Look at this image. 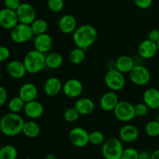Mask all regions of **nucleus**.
I'll list each match as a JSON object with an SVG mask.
<instances>
[{"label": "nucleus", "instance_id": "37998d69", "mask_svg": "<svg viewBox=\"0 0 159 159\" xmlns=\"http://www.w3.org/2000/svg\"><path fill=\"white\" fill-rule=\"evenodd\" d=\"M152 159H159V149L152 153Z\"/></svg>", "mask_w": 159, "mask_h": 159}, {"label": "nucleus", "instance_id": "1a4fd4ad", "mask_svg": "<svg viewBox=\"0 0 159 159\" xmlns=\"http://www.w3.org/2000/svg\"><path fill=\"white\" fill-rule=\"evenodd\" d=\"M89 134L85 129L76 127L71 129L68 134V138L73 146L76 148H84L89 143Z\"/></svg>", "mask_w": 159, "mask_h": 159}, {"label": "nucleus", "instance_id": "c03bdc74", "mask_svg": "<svg viewBox=\"0 0 159 159\" xmlns=\"http://www.w3.org/2000/svg\"><path fill=\"white\" fill-rule=\"evenodd\" d=\"M43 159H57V158L54 154H48Z\"/></svg>", "mask_w": 159, "mask_h": 159}, {"label": "nucleus", "instance_id": "39448f33", "mask_svg": "<svg viewBox=\"0 0 159 159\" xmlns=\"http://www.w3.org/2000/svg\"><path fill=\"white\" fill-rule=\"evenodd\" d=\"M104 82L109 89L113 92H118L124 88L126 79L124 74L116 68H113V69H110L106 73Z\"/></svg>", "mask_w": 159, "mask_h": 159}, {"label": "nucleus", "instance_id": "423d86ee", "mask_svg": "<svg viewBox=\"0 0 159 159\" xmlns=\"http://www.w3.org/2000/svg\"><path fill=\"white\" fill-rule=\"evenodd\" d=\"M34 36L30 25L19 23L16 26L11 30V40L16 43L22 44L27 43Z\"/></svg>", "mask_w": 159, "mask_h": 159}, {"label": "nucleus", "instance_id": "bb28decb", "mask_svg": "<svg viewBox=\"0 0 159 159\" xmlns=\"http://www.w3.org/2000/svg\"><path fill=\"white\" fill-rule=\"evenodd\" d=\"M33 33L35 36L45 34L48 29V23L43 19H36L30 24Z\"/></svg>", "mask_w": 159, "mask_h": 159}, {"label": "nucleus", "instance_id": "b1692460", "mask_svg": "<svg viewBox=\"0 0 159 159\" xmlns=\"http://www.w3.org/2000/svg\"><path fill=\"white\" fill-rule=\"evenodd\" d=\"M75 108L80 115H89L94 111L95 103L90 98H79L75 103Z\"/></svg>", "mask_w": 159, "mask_h": 159}, {"label": "nucleus", "instance_id": "6ab92c4d", "mask_svg": "<svg viewBox=\"0 0 159 159\" xmlns=\"http://www.w3.org/2000/svg\"><path fill=\"white\" fill-rule=\"evenodd\" d=\"M58 28L65 34H73L77 28V20L71 14H65L61 17L58 22Z\"/></svg>", "mask_w": 159, "mask_h": 159}, {"label": "nucleus", "instance_id": "cd10ccee", "mask_svg": "<svg viewBox=\"0 0 159 159\" xmlns=\"http://www.w3.org/2000/svg\"><path fill=\"white\" fill-rule=\"evenodd\" d=\"M85 58V50L78 48L72 49L69 54L70 61L74 65H80Z\"/></svg>", "mask_w": 159, "mask_h": 159}, {"label": "nucleus", "instance_id": "dca6fc26", "mask_svg": "<svg viewBox=\"0 0 159 159\" xmlns=\"http://www.w3.org/2000/svg\"><path fill=\"white\" fill-rule=\"evenodd\" d=\"M138 54L143 59H151L157 54L158 48L155 42L152 40H144L138 46Z\"/></svg>", "mask_w": 159, "mask_h": 159}, {"label": "nucleus", "instance_id": "f704fd0d", "mask_svg": "<svg viewBox=\"0 0 159 159\" xmlns=\"http://www.w3.org/2000/svg\"><path fill=\"white\" fill-rule=\"evenodd\" d=\"M149 107L143 102H138L136 105H134V112L135 115L138 117H143V116H146L148 113Z\"/></svg>", "mask_w": 159, "mask_h": 159}, {"label": "nucleus", "instance_id": "09e8293b", "mask_svg": "<svg viewBox=\"0 0 159 159\" xmlns=\"http://www.w3.org/2000/svg\"><path fill=\"white\" fill-rule=\"evenodd\" d=\"M26 159H33V158H26Z\"/></svg>", "mask_w": 159, "mask_h": 159}, {"label": "nucleus", "instance_id": "f8f14e48", "mask_svg": "<svg viewBox=\"0 0 159 159\" xmlns=\"http://www.w3.org/2000/svg\"><path fill=\"white\" fill-rule=\"evenodd\" d=\"M63 93L70 99L78 98L83 92L82 83L77 79H70L63 84Z\"/></svg>", "mask_w": 159, "mask_h": 159}, {"label": "nucleus", "instance_id": "8fccbe9b", "mask_svg": "<svg viewBox=\"0 0 159 159\" xmlns=\"http://www.w3.org/2000/svg\"><path fill=\"white\" fill-rule=\"evenodd\" d=\"M0 148H1V145H0Z\"/></svg>", "mask_w": 159, "mask_h": 159}, {"label": "nucleus", "instance_id": "f257e3e1", "mask_svg": "<svg viewBox=\"0 0 159 159\" xmlns=\"http://www.w3.org/2000/svg\"><path fill=\"white\" fill-rule=\"evenodd\" d=\"M24 120L18 113H8L0 119V131L7 137H15L22 133Z\"/></svg>", "mask_w": 159, "mask_h": 159}, {"label": "nucleus", "instance_id": "7c9ffc66", "mask_svg": "<svg viewBox=\"0 0 159 159\" xmlns=\"http://www.w3.org/2000/svg\"><path fill=\"white\" fill-rule=\"evenodd\" d=\"M145 133L148 136L151 138H156L159 136V122L155 120H152L145 125Z\"/></svg>", "mask_w": 159, "mask_h": 159}, {"label": "nucleus", "instance_id": "473e14b6", "mask_svg": "<svg viewBox=\"0 0 159 159\" xmlns=\"http://www.w3.org/2000/svg\"><path fill=\"white\" fill-rule=\"evenodd\" d=\"M79 116H80V113L75 107L67 109L64 113V118H65V121L68 123L75 122L79 120Z\"/></svg>", "mask_w": 159, "mask_h": 159}, {"label": "nucleus", "instance_id": "79ce46f5", "mask_svg": "<svg viewBox=\"0 0 159 159\" xmlns=\"http://www.w3.org/2000/svg\"><path fill=\"white\" fill-rule=\"evenodd\" d=\"M138 159H152V154L147 151H141L138 152Z\"/></svg>", "mask_w": 159, "mask_h": 159}, {"label": "nucleus", "instance_id": "412c9836", "mask_svg": "<svg viewBox=\"0 0 159 159\" xmlns=\"http://www.w3.org/2000/svg\"><path fill=\"white\" fill-rule=\"evenodd\" d=\"M63 84L57 77H51L47 79L43 85V91L48 96H55L61 91Z\"/></svg>", "mask_w": 159, "mask_h": 159}, {"label": "nucleus", "instance_id": "a18cd8bd", "mask_svg": "<svg viewBox=\"0 0 159 159\" xmlns=\"http://www.w3.org/2000/svg\"><path fill=\"white\" fill-rule=\"evenodd\" d=\"M156 45H157V48H158V51L159 52V40L156 42Z\"/></svg>", "mask_w": 159, "mask_h": 159}, {"label": "nucleus", "instance_id": "6e6552de", "mask_svg": "<svg viewBox=\"0 0 159 159\" xmlns=\"http://www.w3.org/2000/svg\"><path fill=\"white\" fill-rule=\"evenodd\" d=\"M129 75L130 81L138 86L147 85L151 80L150 71L146 67L141 65H135L129 73Z\"/></svg>", "mask_w": 159, "mask_h": 159}, {"label": "nucleus", "instance_id": "a878e982", "mask_svg": "<svg viewBox=\"0 0 159 159\" xmlns=\"http://www.w3.org/2000/svg\"><path fill=\"white\" fill-rule=\"evenodd\" d=\"M63 56L58 52H50L46 55V67L50 69H57L63 65Z\"/></svg>", "mask_w": 159, "mask_h": 159}, {"label": "nucleus", "instance_id": "5701e85b", "mask_svg": "<svg viewBox=\"0 0 159 159\" xmlns=\"http://www.w3.org/2000/svg\"><path fill=\"white\" fill-rule=\"evenodd\" d=\"M134 66V60L129 55L120 56L115 61V68L123 74L130 73Z\"/></svg>", "mask_w": 159, "mask_h": 159}, {"label": "nucleus", "instance_id": "20e7f679", "mask_svg": "<svg viewBox=\"0 0 159 159\" xmlns=\"http://www.w3.org/2000/svg\"><path fill=\"white\" fill-rule=\"evenodd\" d=\"M124 149L123 141L120 139L110 138L102 144V155L105 159H120Z\"/></svg>", "mask_w": 159, "mask_h": 159}, {"label": "nucleus", "instance_id": "f03ea898", "mask_svg": "<svg viewBox=\"0 0 159 159\" xmlns=\"http://www.w3.org/2000/svg\"><path fill=\"white\" fill-rule=\"evenodd\" d=\"M97 38V31L96 28L89 24H84L76 28L72 34L73 42L76 47L86 51Z\"/></svg>", "mask_w": 159, "mask_h": 159}, {"label": "nucleus", "instance_id": "a211bd4d", "mask_svg": "<svg viewBox=\"0 0 159 159\" xmlns=\"http://www.w3.org/2000/svg\"><path fill=\"white\" fill-rule=\"evenodd\" d=\"M120 139L124 143H133L139 137V130L132 124H125L119 131Z\"/></svg>", "mask_w": 159, "mask_h": 159}, {"label": "nucleus", "instance_id": "49530a36", "mask_svg": "<svg viewBox=\"0 0 159 159\" xmlns=\"http://www.w3.org/2000/svg\"><path fill=\"white\" fill-rule=\"evenodd\" d=\"M155 120H156L157 121H158V122H159V115H158V116H157L156 119H155Z\"/></svg>", "mask_w": 159, "mask_h": 159}, {"label": "nucleus", "instance_id": "4468645a", "mask_svg": "<svg viewBox=\"0 0 159 159\" xmlns=\"http://www.w3.org/2000/svg\"><path fill=\"white\" fill-rule=\"evenodd\" d=\"M53 46V39L50 34H42L36 36L34 40V48L37 51L46 54L48 53Z\"/></svg>", "mask_w": 159, "mask_h": 159}, {"label": "nucleus", "instance_id": "aec40b11", "mask_svg": "<svg viewBox=\"0 0 159 159\" xmlns=\"http://www.w3.org/2000/svg\"><path fill=\"white\" fill-rule=\"evenodd\" d=\"M38 95V89L37 85L31 82H26L23 84L19 89L18 96L25 102L35 100Z\"/></svg>", "mask_w": 159, "mask_h": 159}, {"label": "nucleus", "instance_id": "ddd939ff", "mask_svg": "<svg viewBox=\"0 0 159 159\" xmlns=\"http://www.w3.org/2000/svg\"><path fill=\"white\" fill-rule=\"evenodd\" d=\"M23 113L30 120H37L41 117L44 112L43 104L37 100H33L26 102L23 108Z\"/></svg>", "mask_w": 159, "mask_h": 159}, {"label": "nucleus", "instance_id": "2f4dec72", "mask_svg": "<svg viewBox=\"0 0 159 159\" xmlns=\"http://www.w3.org/2000/svg\"><path fill=\"white\" fill-rule=\"evenodd\" d=\"M106 141L105 135L99 130H94L89 134V144L93 145H100Z\"/></svg>", "mask_w": 159, "mask_h": 159}, {"label": "nucleus", "instance_id": "9b49d317", "mask_svg": "<svg viewBox=\"0 0 159 159\" xmlns=\"http://www.w3.org/2000/svg\"><path fill=\"white\" fill-rule=\"evenodd\" d=\"M20 23L16 12L12 9H4L0 10V26L5 30H12Z\"/></svg>", "mask_w": 159, "mask_h": 159}, {"label": "nucleus", "instance_id": "58836bf2", "mask_svg": "<svg viewBox=\"0 0 159 159\" xmlns=\"http://www.w3.org/2000/svg\"><path fill=\"white\" fill-rule=\"evenodd\" d=\"M134 2L140 9H146L151 7L153 0H134Z\"/></svg>", "mask_w": 159, "mask_h": 159}, {"label": "nucleus", "instance_id": "c85d7f7f", "mask_svg": "<svg viewBox=\"0 0 159 159\" xmlns=\"http://www.w3.org/2000/svg\"><path fill=\"white\" fill-rule=\"evenodd\" d=\"M25 104H26V102L20 96H14L9 101L8 108L11 113H19L22 110H23Z\"/></svg>", "mask_w": 159, "mask_h": 159}, {"label": "nucleus", "instance_id": "9d476101", "mask_svg": "<svg viewBox=\"0 0 159 159\" xmlns=\"http://www.w3.org/2000/svg\"><path fill=\"white\" fill-rule=\"evenodd\" d=\"M19 22L24 24L30 25L36 20L37 13L34 6L28 2L21 3L20 7L16 11Z\"/></svg>", "mask_w": 159, "mask_h": 159}, {"label": "nucleus", "instance_id": "4be33fe9", "mask_svg": "<svg viewBox=\"0 0 159 159\" xmlns=\"http://www.w3.org/2000/svg\"><path fill=\"white\" fill-rule=\"evenodd\" d=\"M143 102L152 110L159 109V90L155 88L147 89L143 93Z\"/></svg>", "mask_w": 159, "mask_h": 159}, {"label": "nucleus", "instance_id": "0eeeda50", "mask_svg": "<svg viewBox=\"0 0 159 159\" xmlns=\"http://www.w3.org/2000/svg\"><path fill=\"white\" fill-rule=\"evenodd\" d=\"M114 116L121 122H130L136 117L134 105L128 101H120L113 110Z\"/></svg>", "mask_w": 159, "mask_h": 159}, {"label": "nucleus", "instance_id": "4c0bfd02", "mask_svg": "<svg viewBox=\"0 0 159 159\" xmlns=\"http://www.w3.org/2000/svg\"><path fill=\"white\" fill-rule=\"evenodd\" d=\"M10 57V51L6 46H0V62H4L7 61Z\"/></svg>", "mask_w": 159, "mask_h": 159}, {"label": "nucleus", "instance_id": "a19ab883", "mask_svg": "<svg viewBox=\"0 0 159 159\" xmlns=\"http://www.w3.org/2000/svg\"><path fill=\"white\" fill-rule=\"evenodd\" d=\"M148 39L152 41L155 42L159 40V30L158 29H153L149 32L148 36Z\"/></svg>", "mask_w": 159, "mask_h": 159}, {"label": "nucleus", "instance_id": "e433bc0d", "mask_svg": "<svg viewBox=\"0 0 159 159\" xmlns=\"http://www.w3.org/2000/svg\"><path fill=\"white\" fill-rule=\"evenodd\" d=\"M5 7L12 10L16 11L21 5L20 0H4Z\"/></svg>", "mask_w": 159, "mask_h": 159}, {"label": "nucleus", "instance_id": "2eb2a0df", "mask_svg": "<svg viewBox=\"0 0 159 159\" xmlns=\"http://www.w3.org/2000/svg\"><path fill=\"white\" fill-rule=\"evenodd\" d=\"M120 102L119 96L116 94V92L110 90V92L105 93L101 97L99 101V105L101 109L106 112L113 111L115 107Z\"/></svg>", "mask_w": 159, "mask_h": 159}, {"label": "nucleus", "instance_id": "c9c22d12", "mask_svg": "<svg viewBox=\"0 0 159 159\" xmlns=\"http://www.w3.org/2000/svg\"><path fill=\"white\" fill-rule=\"evenodd\" d=\"M138 152L134 148H127L124 149L120 159H138Z\"/></svg>", "mask_w": 159, "mask_h": 159}, {"label": "nucleus", "instance_id": "ea45409f", "mask_svg": "<svg viewBox=\"0 0 159 159\" xmlns=\"http://www.w3.org/2000/svg\"><path fill=\"white\" fill-rule=\"evenodd\" d=\"M8 99V93L4 87L0 85V107H2Z\"/></svg>", "mask_w": 159, "mask_h": 159}, {"label": "nucleus", "instance_id": "393cba45", "mask_svg": "<svg viewBox=\"0 0 159 159\" xmlns=\"http://www.w3.org/2000/svg\"><path fill=\"white\" fill-rule=\"evenodd\" d=\"M22 133L29 138H35L40 134V127L34 120H30L24 123Z\"/></svg>", "mask_w": 159, "mask_h": 159}, {"label": "nucleus", "instance_id": "de8ad7c7", "mask_svg": "<svg viewBox=\"0 0 159 159\" xmlns=\"http://www.w3.org/2000/svg\"><path fill=\"white\" fill-rule=\"evenodd\" d=\"M1 79H2V73L1 71H0V81H1Z\"/></svg>", "mask_w": 159, "mask_h": 159}, {"label": "nucleus", "instance_id": "72a5a7b5", "mask_svg": "<svg viewBox=\"0 0 159 159\" xmlns=\"http://www.w3.org/2000/svg\"><path fill=\"white\" fill-rule=\"evenodd\" d=\"M48 7L53 12H59L65 6L64 0H48Z\"/></svg>", "mask_w": 159, "mask_h": 159}, {"label": "nucleus", "instance_id": "c756f323", "mask_svg": "<svg viewBox=\"0 0 159 159\" xmlns=\"http://www.w3.org/2000/svg\"><path fill=\"white\" fill-rule=\"evenodd\" d=\"M18 151L14 146L7 144L0 148V159H16Z\"/></svg>", "mask_w": 159, "mask_h": 159}, {"label": "nucleus", "instance_id": "f3484780", "mask_svg": "<svg viewBox=\"0 0 159 159\" xmlns=\"http://www.w3.org/2000/svg\"><path fill=\"white\" fill-rule=\"evenodd\" d=\"M6 68L8 74L15 79H22L27 73L23 61H11L6 65Z\"/></svg>", "mask_w": 159, "mask_h": 159}, {"label": "nucleus", "instance_id": "7ed1b4c3", "mask_svg": "<svg viewBox=\"0 0 159 159\" xmlns=\"http://www.w3.org/2000/svg\"><path fill=\"white\" fill-rule=\"evenodd\" d=\"M23 61L27 73L37 74L46 67V55L34 49L26 53Z\"/></svg>", "mask_w": 159, "mask_h": 159}]
</instances>
